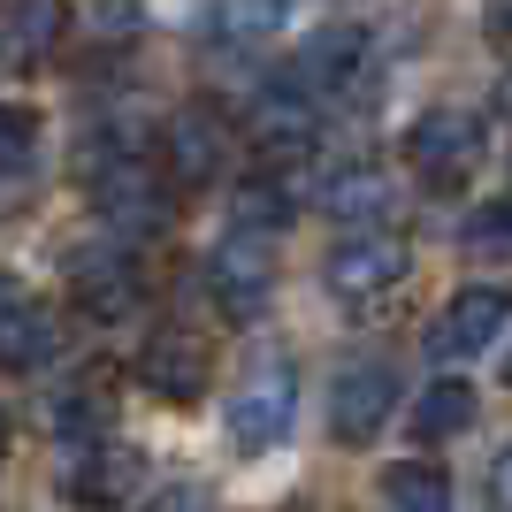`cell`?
Wrapping results in <instances>:
<instances>
[{
  "instance_id": "1",
  "label": "cell",
  "mask_w": 512,
  "mask_h": 512,
  "mask_svg": "<svg viewBox=\"0 0 512 512\" xmlns=\"http://www.w3.org/2000/svg\"><path fill=\"white\" fill-rule=\"evenodd\" d=\"M92 169V207H100L107 237H161L176 214V184L161 176V161H146L138 146H107V161H85Z\"/></svg>"
},
{
  "instance_id": "2",
  "label": "cell",
  "mask_w": 512,
  "mask_h": 512,
  "mask_svg": "<svg viewBox=\"0 0 512 512\" xmlns=\"http://www.w3.org/2000/svg\"><path fill=\"white\" fill-rule=\"evenodd\" d=\"M321 283H329V299L352 306V314H383V306L413 283V253H406L390 230H352V237H337V245H329Z\"/></svg>"
},
{
  "instance_id": "3",
  "label": "cell",
  "mask_w": 512,
  "mask_h": 512,
  "mask_svg": "<svg viewBox=\"0 0 512 512\" xmlns=\"http://www.w3.org/2000/svg\"><path fill=\"white\" fill-rule=\"evenodd\" d=\"M482 153H490V123H482L474 107H428V115H413V130H406L413 176H421V184H436V192L474 184Z\"/></svg>"
},
{
  "instance_id": "4",
  "label": "cell",
  "mask_w": 512,
  "mask_h": 512,
  "mask_svg": "<svg viewBox=\"0 0 512 512\" xmlns=\"http://www.w3.org/2000/svg\"><path fill=\"white\" fill-rule=\"evenodd\" d=\"M62 283H69V306L85 321H130L138 299H146V276H138V253H130L123 237H100V245H77L62 260Z\"/></svg>"
},
{
  "instance_id": "5",
  "label": "cell",
  "mask_w": 512,
  "mask_h": 512,
  "mask_svg": "<svg viewBox=\"0 0 512 512\" xmlns=\"http://www.w3.org/2000/svg\"><path fill=\"white\" fill-rule=\"evenodd\" d=\"M207 283H214V306L230 321H253L260 306L276 299V237L268 230H230L207 260Z\"/></svg>"
},
{
  "instance_id": "6",
  "label": "cell",
  "mask_w": 512,
  "mask_h": 512,
  "mask_svg": "<svg viewBox=\"0 0 512 512\" xmlns=\"http://www.w3.org/2000/svg\"><path fill=\"white\" fill-rule=\"evenodd\" d=\"M291 406H299L291 367H260V375H245V383L230 390V413H222V428H230V451H245V459L276 451L283 436H291Z\"/></svg>"
},
{
  "instance_id": "7",
  "label": "cell",
  "mask_w": 512,
  "mask_h": 512,
  "mask_svg": "<svg viewBox=\"0 0 512 512\" xmlns=\"http://www.w3.org/2000/svg\"><path fill=\"white\" fill-rule=\"evenodd\" d=\"M505 321H512V291H505V283H467L444 314L428 321L421 352H428V360H474L482 344L505 337Z\"/></svg>"
},
{
  "instance_id": "8",
  "label": "cell",
  "mask_w": 512,
  "mask_h": 512,
  "mask_svg": "<svg viewBox=\"0 0 512 512\" xmlns=\"http://www.w3.org/2000/svg\"><path fill=\"white\" fill-rule=\"evenodd\" d=\"M360 69H367V31H360V23H321L314 39H299L283 85L306 92V100L321 107V100H337V92L360 85Z\"/></svg>"
},
{
  "instance_id": "9",
  "label": "cell",
  "mask_w": 512,
  "mask_h": 512,
  "mask_svg": "<svg viewBox=\"0 0 512 512\" xmlns=\"http://www.w3.org/2000/svg\"><path fill=\"white\" fill-rule=\"evenodd\" d=\"M54 352H62V321L23 291V276L0 268V375H39Z\"/></svg>"
},
{
  "instance_id": "10",
  "label": "cell",
  "mask_w": 512,
  "mask_h": 512,
  "mask_svg": "<svg viewBox=\"0 0 512 512\" xmlns=\"http://www.w3.org/2000/svg\"><path fill=\"white\" fill-rule=\"evenodd\" d=\"M390 406H398V375L383 360L337 367V383H329V428H337V444H367L390 421Z\"/></svg>"
},
{
  "instance_id": "11",
  "label": "cell",
  "mask_w": 512,
  "mask_h": 512,
  "mask_svg": "<svg viewBox=\"0 0 512 512\" xmlns=\"http://www.w3.org/2000/svg\"><path fill=\"white\" fill-rule=\"evenodd\" d=\"M138 383H146L153 398H169V406H192V398H207L214 360H207V344H199L192 329H153L146 352H138Z\"/></svg>"
},
{
  "instance_id": "12",
  "label": "cell",
  "mask_w": 512,
  "mask_h": 512,
  "mask_svg": "<svg viewBox=\"0 0 512 512\" xmlns=\"http://www.w3.org/2000/svg\"><path fill=\"white\" fill-rule=\"evenodd\" d=\"M146 482V451H130V444H107V436H92V444L69 451V467H62V490L77 497V505L107 512V505H123L130 490Z\"/></svg>"
},
{
  "instance_id": "13",
  "label": "cell",
  "mask_w": 512,
  "mask_h": 512,
  "mask_svg": "<svg viewBox=\"0 0 512 512\" xmlns=\"http://www.w3.org/2000/svg\"><path fill=\"white\" fill-rule=\"evenodd\" d=\"M222 161H230V130L214 123L207 107L169 115V130H161V176H169V184H214Z\"/></svg>"
},
{
  "instance_id": "14",
  "label": "cell",
  "mask_w": 512,
  "mask_h": 512,
  "mask_svg": "<svg viewBox=\"0 0 512 512\" xmlns=\"http://www.w3.org/2000/svg\"><path fill=\"white\" fill-rule=\"evenodd\" d=\"M314 130H321V107L306 100V92H291V85L260 92L253 115H245V138H253L268 161H291V153H306V146H314Z\"/></svg>"
},
{
  "instance_id": "15",
  "label": "cell",
  "mask_w": 512,
  "mask_h": 512,
  "mask_svg": "<svg viewBox=\"0 0 512 512\" xmlns=\"http://www.w3.org/2000/svg\"><path fill=\"white\" fill-rule=\"evenodd\" d=\"M69 31V0H0V62L39 69Z\"/></svg>"
},
{
  "instance_id": "16",
  "label": "cell",
  "mask_w": 512,
  "mask_h": 512,
  "mask_svg": "<svg viewBox=\"0 0 512 512\" xmlns=\"http://www.w3.org/2000/svg\"><path fill=\"white\" fill-rule=\"evenodd\" d=\"M321 207H329V222H352V230H375V222H390V207H398V184H390L383 169H367V161H352V169H337L329 184H321Z\"/></svg>"
},
{
  "instance_id": "17",
  "label": "cell",
  "mask_w": 512,
  "mask_h": 512,
  "mask_svg": "<svg viewBox=\"0 0 512 512\" xmlns=\"http://www.w3.org/2000/svg\"><path fill=\"white\" fill-rule=\"evenodd\" d=\"M459 428H474V383L444 375V383H428L421 398H413V436H421V444H444Z\"/></svg>"
},
{
  "instance_id": "18",
  "label": "cell",
  "mask_w": 512,
  "mask_h": 512,
  "mask_svg": "<svg viewBox=\"0 0 512 512\" xmlns=\"http://www.w3.org/2000/svg\"><path fill=\"white\" fill-rule=\"evenodd\" d=\"M383 505L390 512H451L444 467H428V459H398V467H383Z\"/></svg>"
},
{
  "instance_id": "19",
  "label": "cell",
  "mask_w": 512,
  "mask_h": 512,
  "mask_svg": "<svg viewBox=\"0 0 512 512\" xmlns=\"http://www.w3.org/2000/svg\"><path fill=\"white\" fill-rule=\"evenodd\" d=\"M107 398H115V383H107V375H92V383L62 390V406H54V428H62L69 444H92V436H107Z\"/></svg>"
},
{
  "instance_id": "20",
  "label": "cell",
  "mask_w": 512,
  "mask_h": 512,
  "mask_svg": "<svg viewBox=\"0 0 512 512\" xmlns=\"http://www.w3.org/2000/svg\"><path fill=\"white\" fill-rule=\"evenodd\" d=\"M276 222H291V199H283L276 184H237L230 192V230H268L276 237Z\"/></svg>"
},
{
  "instance_id": "21",
  "label": "cell",
  "mask_w": 512,
  "mask_h": 512,
  "mask_svg": "<svg viewBox=\"0 0 512 512\" xmlns=\"http://www.w3.org/2000/svg\"><path fill=\"white\" fill-rule=\"evenodd\" d=\"M31 153H39V123L23 107H0V176H23Z\"/></svg>"
},
{
  "instance_id": "22",
  "label": "cell",
  "mask_w": 512,
  "mask_h": 512,
  "mask_svg": "<svg viewBox=\"0 0 512 512\" xmlns=\"http://www.w3.org/2000/svg\"><path fill=\"white\" fill-rule=\"evenodd\" d=\"M467 253H512V199H490V207L467 214Z\"/></svg>"
},
{
  "instance_id": "23",
  "label": "cell",
  "mask_w": 512,
  "mask_h": 512,
  "mask_svg": "<svg viewBox=\"0 0 512 512\" xmlns=\"http://www.w3.org/2000/svg\"><path fill=\"white\" fill-rule=\"evenodd\" d=\"M490 505H497V512H512V444L497 451V467H490Z\"/></svg>"
},
{
  "instance_id": "24",
  "label": "cell",
  "mask_w": 512,
  "mask_h": 512,
  "mask_svg": "<svg viewBox=\"0 0 512 512\" xmlns=\"http://www.w3.org/2000/svg\"><path fill=\"white\" fill-rule=\"evenodd\" d=\"M482 31H490L497 46H512V0H482Z\"/></svg>"
},
{
  "instance_id": "25",
  "label": "cell",
  "mask_w": 512,
  "mask_h": 512,
  "mask_svg": "<svg viewBox=\"0 0 512 512\" xmlns=\"http://www.w3.org/2000/svg\"><path fill=\"white\" fill-rule=\"evenodd\" d=\"M497 107H505V115H512V77H505V85H497Z\"/></svg>"
},
{
  "instance_id": "26",
  "label": "cell",
  "mask_w": 512,
  "mask_h": 512,
  "mask_svg": "<svg viewBox=\"0 0 512 512\" xmlns=\"http://www.w3.org/2000/svg\"><path fill=\"white\" fill-rule=\"evenodd\" d=\"M0 467H8V413H0Z\"/></svg>"
},
{
  "instance_id": "27",
  "label": "cell",
  "mask_w": 512,
  "mask_h": 512,
  "mask_svg": "<svg viewBox=\"0 0 512 512\" xmlns=\"http://www.w3.org/2000/svg\"><path fill=\"white\" fill-rule=\"evenodd\" d=\"M505 383H512V352H505Z\"/></svg>"
}]
</instances>
